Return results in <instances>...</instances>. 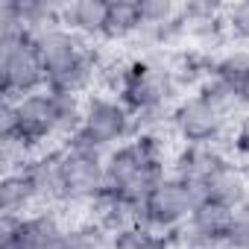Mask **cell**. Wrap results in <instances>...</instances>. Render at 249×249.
I'll return each mask as SVG.
<instances>
[{
    "label": "cell",
    "instance_id": "cell-1",
    "mask_svg": "<svg viewBox=\"0 0 249 249\" xmlns=\"http://www.w3.org/2000/svg\"><path fill=\"white\" fill-rule=\"evenodd\" d=\"M106 191L141 205L147 194L167 176L164 164L150 161L135 141H126L106 153Z\"/></svg>",
    "mask_w": 249,
    "mask_h": 249
},
{
    "label": "cell",
    "instance_id": "cell-2",
    "mask_svg": "<svg viewBox=\"0 0 249 249\" xmlns=\"http://www.w3.org/2000/svg\"><path fill=\"white\" fill-rule=\"evenodd\" d=\"M202 199H205V191L199 185H191V182L167 173L141 202V223L150 226L153 231L170 237Z\"/></svg>",
    "mask_w": 249,
    "mask_h": 249
},
{
    "label": "cell",
    "instance_id": "cell-3",
    "mask_svg": "<svg viewBox=\"0 0 249 249\" xmlns=\"http://www.w3.org/2000/svg\"><path fill=\"white\" fill-rule=\"evenodd\" d=\"M79 141L88 147L100 150L103 156L111 153L114 147L132 141V111L123 106L117 97H103L94 94L85 100V114H82V126L73 132Z\"/></svg>",
    "mask_w": 249,
    "mask_h": 249
},
{
    "label": "cell",
    "instance_id": "cell-4",
    "mask_svg": "<svg viewBox=\"0 0 249 249\" xmlns=\"http://www.w3.org/2000/svg\"><path fill=\"white\" fill-rule=\"evenodd\" d=\"M229 126H231V117L217 111L196 91L188 97H179L170 111V129L182 144H223L231 135Z\"/></svg>",
    "mask_w": 249,
    "mask_h": 249
},
{
    "label": "cell",
    "instance_id": "cell-5",
    "mask_svg": "<svg viewBox=\"0 0 249 249\" xmlns=\"http://www.w3.org/2000/svg\"><path fill=\"white\" fill-rule=\"evenodd\" d=\"M59 191L62 202H85L94 205L106 194V156L59 147Z\"/></svg>",
    "mask_w": 249,
    "mask_h": 249
},
{
    "label": "cell",
    "instance_id": "cell-6",
    "mask_svg": "<svg viewBox=\"0 0 249 249\" xmlns=\"http://www.w3.org/2000/svg\"><path fill=\"white\" fill-rule=\"evenodd\" d=\"M0 88L3 100H21L47 88V71L30 41L0 47Z\"/></svg>",
    "mask_w": 249,
    "mask_h": 249
},
{
    "label": "cell",
    "instance_id": "cell-7",
    "mask_svg": "<svg viewBox=\"0 0 249 249\" xmlns=\"http://www.w3.org/2000/svg\"><path fill=\"white\" fill-rule=\"evenodd\" d=\"M12 103H15V117H18V141L38 150L47 141L59 138V117H56L47 88L38 94H30V97L12 100Z\"/></svg>",
    "mask_w": 249,
    "mask_h": 249
},
{
    "label": "cell",
    "instance_id": "cell-8",
    "mask_svg": "<svg viewBox=\"0 0 249 249\" xmlns=\"http://www.w3.org/2000/svg\"><path fill=\"white\" fill-rule=\"evenodd\" d=\"M33 47L47 71V79L73 68L79 59H85L91 53V47L85 44V38H79L76 33H71L68 27L56 24V27H47L41 30L38 36H33Z\"/></svg>",
    "mask_w": 249,
    "mask_h": 249
},
{
    "label": "cell",
    "instance_id": "cell-9",
    "mask_svg": "<svg viewBox=\"0 0 249 249\" xmlns=\"http://www.w3.org/2000/svg\"><path fill=\"white\" fill-rule=\"evenodd\" d=\"M229 161V153L223 144H185L176 159H173V176L191 182V185H205V179L223 164Z\"/></svg>",
    "mask_w": 249,
    "mask_h": 249
},
{
    "label": "cell",
    "instance_id": "cell-10",
    "mask_svg": "<svg viewBox=\"0 0 249 249\" xmlns=\"http://www.w3.org/2000/svg\"><path fill=\"white\" fill-rule=\"evenodd\" d=\"M202 191H205V199H211V202H220L231 211L243 208V205H249V173L229 159L205 179Z\"/></svg>",
    "mask_w": 249,
    "mask_h": 249
},
{
    "label": "cell",
    "instance_id": "cell-11",
    "mask_svg": "<svg viewBox=\"0 0 249 249\" xmlns=\"http://www.w3.org/2000/svg\"><path fill=\"white\" fill-rule=\"evenodd\" d=\"M65 229L68 226H62V220L53 208H38V211L21 217L12 249H59Z\"/></svg>",
    "mask_w": 249,
    "mask_h": 249
},
{
    "label": "cell",
    "instance_id": "cell-12",
    "mask_svg": "<svg viewBox=\"0 0 249 249\" xmlns=\"http://www.w3.org/2000/svg\"><path fill=\"white\" fill-rule=\"evenodd\" d=\"M108 18V0H71L62 6V27L79 38H103Z\"/></svg>",
    "mask_w": 249,
    "mask_h": 249
},
{
    "label": "cell",
    "instance_id": "cell-13",
    "mask_svg": "<svg viewBox=\"0 0 249 249\" xmlns=\"http://www.w3.org/2000/svg\"><path fill=\"white\" fill-rule=\"evenodd\" d=\"M141 33V12L138 0H108V18H106V41H129Z\"/></svg>",
    "mask_w": 249,
    "mask_h": 249
},
{
    "label": "cell",
    "instance_id": "cell-14",
    "mask_svg": "<svg viewBox=\"0 0 249 249\" xmlns=\"http://www.w3.org/2000/svg\"><path fill=\"white\" fill-rule=\"evenodd\" d=\"M33 208L38 211L30 179L24 173H6L3 182H0V214L27 217V214H33Z\"/></svg>",
    "mask_w": 249,
    "mask_h": 249
},
{
    "label": "cell",
    "instance_id": "cell-15",
    "mask_svg": "<svg viewBox=\"0 0 249 249\" xmlns=\"http://www.w3.org/2000/svg\"><path fill=\"white\" fill-rule=\"evenodd\" d=\"M196 94H199L202 100H208V103H211L217 111H223L226 117H234L237 111H243L240 97H237V88H234L229 79L217 76V73H205V76L199 79V85H196Z\"/></svg>",
    "mask_w": 249,
    "mask_h": 249
},
{
    "label": "cell",
    "instance_id": "cell-16",
    "mask_svg": "<svg viewBox=\"0 0 249 249\" xmlns=\"http://www.w3.org/2000/svg\"><path fill=\"white\" fill-rule=\"evenodd\" d=\"M108 249H173V243L167 234H159L150 226L135 223V226H126L120 231H111Z\"/></svg>",
    "mask_w": 249,
    "mask_h": 249
},
{
    "label": "cell",
    "instance_id": "cell-17",
    "mask_svg": "<svg viewBox=\"0 0 249 249\" xmlns=\"http://www.w3.org/2000/svg\"><path fill=\"white\" fill-rule=\"evenodd\" d=\"M111 243V234L97 226V223H82V226H68L62 240H59V249H108Z\"/></svg>",
    "mask_w": 249,
    "mask_h": 249
},
{
    "label": "cell",
    "instance_id": "cell-18",
    "mask_svg": "<svg viewBox=\"0 0 249 249\" xmlns=\"http://www.w3.org/2000/svg\"><path fill=\"white\" fill-rule=\"evenodd\" d=\"M211 73L229 79V82L237 88V82L249 73V47H246V44H243V47H229V50H223L220 56H214V59H211Z\"/></svg>",
    "mask_w": 249,
    "mask_h": 249
},
{
    "label": "cell",
    "instance_id": "cell-19",
    "mask_svg": "<svg viewBox=\"0 0 249 249\" xmlns=\"http://www.w3.org/2000/svg\"><path fill=\"white\" fill-rule=\"evenodd\" d=\"M33 36L24 27L21 9H18V0H3L0 3V47L6 44H18V41H30Z\"/></svg>",
    "mask_w": 249,
    "mask_h": 249
},
{
    "label": "cell",
    "instance_id": "cell-20",
    "mask_svg": "<svg viewBox=\"0 0 249 249\" xmlns=\"http://www.w3.org/2000/svg\"><path fill=\"white\" fill-rule=\"evenodd\" d=\"M179 9L173 0H138V12H141V27L147 30H161L170 21L179 18Z\"/></svg>",
    "mask_w": 249,
    "mask_h": 249
},
{
    "label": "cell",
    "instance_id": "cell-21",
    "mask_svg": "<svg viewBox=\"0 0 249 249\" xmlns=\"http://www.w3.org/2000/svg\"><path fill=\"white\" fill-rule=\"evenodd\" d=\"M223 30L229 38L249 44V0H240V3L223 9Z\"/></svg>",
    "mask_w": 249,
    "mask_h": 249
},
{
    "label": "cell",
    "instance_id": "cell-22",
    "mask_svg": "<svg viewBox=\"0 0 249 249\" xmlns=\"http://www.w3.org/2000/svg\"><path fill=\"white\" fill-rule=\"evenodd\" d=\"M226 243L231 249H249V205L234 208L231 226H229V234H226Z\"/></svg>",
    "mask_w": 249,
    "mask_h": 249
},
{
    "label": "cell",
    "instance_id": "cell-23",
    "mask_svg": "<svg viewBox=\"0 0 249 249\" xmlns=\"http://www.w3.org/2000/svg\"><path fill=\"white\" fill-rule=\"evenodd\" d=\"M229 150H231L237 159L249 161V111H243V114L237 117V126H234L231 135H229Z\"/></svg>",
    "mask_w": 249,
    "mask_h": 249
},
{
    "label": "cell",
    "instance_id": "cell-24",
    "mask_svg": "<svg viewBox=\"0 0 249 249\" xmlns=\"http://www.w3.org/2000/svg\"><path fill=\"white\" fill-rule=\"evenodd\" d=\"M237 97H240V106H243V111H249V73L237 82Z\"/></svg>",
    "mask_w": 249,
    "mask_h": 249
}]
</instances>
